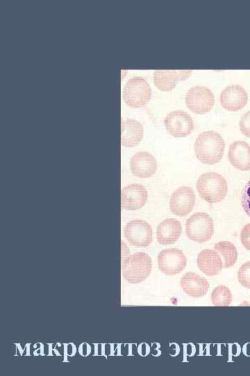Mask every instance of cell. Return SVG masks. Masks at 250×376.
<instances>
[{
  "instance_id": "6da1fadb",
  "label": "cell",
  "mask_w": 250,
  "mask_h": 376,
  "mask_svg": "<svg viewBox=\"0 0 250 376\" xmlns=\"http://www.w3.org/2000/svg\"><path fill=\"white\" fill-rule=\"evenodd\" d=\"M225 142L222 136L212 130L200 133L196 139L194 150L197 159L203 164L212 165L222 158Z\"/></svg>"
},
{
  "instance_id": "7a4b0ae2",
  "label": "cell",
  "mask_w": 250,
  "mask_h": 376,
  "mask_svg": "<svg viewBox=\"0 0 250 376\" xmlns=\"http://www.w3.org/2000/svg\"><path fill=\"white\" fill-rule=\"evenodd\" d=\"M196 187L200 197L209 203L221 202L228 193L226 180L215 172L201 174L197 179Z\"/></svg>"
},
{
  "instance_id": "3957f363",
  "label": "cell",
  "mask_w": 250,
  "mask_h": 376,
  "mask_svg": "<svg viewBox=\"0 0 250 376\" xmlns=\"http://www.w3.org/2000/svg\"><path fill=\"white\" fill-rule=\"evenodd\" d=\"M152 269V260L144 252H136L122 260V274L130 283H139L147 279Z\"/></svg>"
},
{
  "instance_id": "277c9868",
  "label": "cell",
  "mask_w": 250,
  "mask_h": 376,
  "mask_svg": "<svg viewBox=\"0 0 250 376\" xmlns=\"http://www.w3.org/2000/svg\"><path fill=\"white\" fill-rule=\"evenodd\" d=\"M185 233L190 240L200 244L209 241L214 234L212 219L206 212L194 213L187 219Z\"/></svg>"
},
{
  "instance_id": "5b68a950",
  "label": "cell",
  "mask_w": 250,
  "mask_h": 376,
  "mask_svg": "<svg viewBox=\"0 0 250 376\" xmlns=\"http://www.w3.org/2000/svg\"><path fill=\"white\" fill-rule=\"evenodd\" d=\"M151 97V88L146 79L134 77L128 80L123 90L124 102L131 107H141Z\"/></svg>"
},
{
  "instance_id": "8992f818",
  "label": "cell",
  "mask_w": 250,
  "mask_h": 376,
  "mask_svg": "<svg viewBox=\"0 0 250 376\" xmlns=\"http://www.w3.org/2000/svg\"><path fill=\"white\" fill-rule=\"evenodd\" d=\"M215 103L212 91L204 86L190 88L185 95L187 107L195 113H205L211 110Z\"/></svg>"
},
{
  "instance_id": "52a82bcc",
  "label": "cell",
  "mask_w": 250,
  "mask_h": 376,
  "mask_svg": "<svg viewBox=\"0 0 250 376\" xmlns=\"http://www.w3.org/2000/svg\"><path fill=\"white\" fill-rule=\"evenodd\" d=\"M187 259L183 252L177 248H169L158 255V266L161 272L172 276L181 272L186 267Z\"/></svg>"
},
{
  "instance_id": "ba28073f",
  "label": "cell",
  "mask_w": 250,
  "mask_h": 376,
  "mask_svg": "<svg viewBox=\"0 0 250 376\" xmlns=\"http://www.w3.org/2000/svg\"><path fill=\"white\" fill-rule=\"evenodd\" d=\"M124 233L128 242L135 246L145 247L152 242L151 226L144 220L134 219L128 221L124 226Z\"/></svg>"
},
{
  "instance_id": "9c48e42d",
  "label": "cell",
  "mask_w": 250,
  "mask_h": 376,
  "mask_svg": "<svg viewBox=\"0 0 250 376\" xmlns=\"http://www.w3.org/2000/svg\"><path fill=\"white\" fill-rule=\"evenodd\" d=\"M164 125L167 132L174 137L187 136L194 129L192 117L182 110L169 113L164 120Z\"/></svg>"
},
{
  "instance_id": "30bf717a",
  "label": "cell",
  "mask_w": 250,
  "mask_h": 376,
  "mask_svg": "<svg viewBox=\"0 0 250 376\" xmlns=\"http://www.w3.org/2000/svg\"><path fill=\"white\" fill-rule=\"evenodd\" d=\"M195 194L193 189L188 186H182L176 189L169 199V210L175 215L185 217L193 209Z\"/></svg>"
},
{
  "instance_id": "8fae6325",
  "label": "cell",
  "mask_w": 250,
  "mask_h": 376,
  "mask_svg": "<svg viewBox=\"0 0 250 376\" xmlns=\"http://www.w3.org/2000/svg\"><path fill=\"white\" fill-rule=\"evenodd\" d=\"M219 100L224 109L229 111H238L245 107L248 94L242 86L231 84L221 92Z\"/></svg>"
},
{
  "instance_id": "7c38bea8",
  "label": "cell",
  "mask_w": 250,
  "mask_h": 376,
  "mask_svg": "<svg viewBox=\"0 0 250 376\" xmlns=\"http://www.w3.org/2000/svg\"><path fill=\"white\" fill-rule=\"evenodd\" d=\"M148 193L144 186L131 184L122 188L121 191V205L126 210H137L146 203Z\"/></svg>"
},
{
  "instance_id": "4fadbf2b",
  "label": "cell",
  "mask_w": 250,
  "mask_h": 376,
  "mask_svg": "<svg viewBox=\"0 0 250 376\" xmlns=\"http://www.w3.org/2000/svg\"><path fill=\"white\" fill-rule=\"evenodd\" d=\"M131 173L140 178H148L156 171V158L149 152L140 151L134 154L130 160Z\"/></svg>"
},
{
  "instance_id": "5bb4252c",
  "label": "cell",
  "mask_w": 250,
  "mask_h": 376,
  "mask_svg": "<svg viewBox=\"0 0 250 376\" xmlns=\"http://www.w3.org/2000/svg\"><path fill=\"white\" fill-rule=\"evenodd\" d=\"M230 163L241 171H250V146L243 141L233 142L228 149Z\"/></svg>"
},
{
  "instance_id": "9a60e30c",
  "label": "cell",
  "mask_w": 250,
  "mask_h": 376,
  "mask_svg": "<svg viewBox=\"0 0 250 376\" xmlns=\"http://www.w3.org/2000/svg\"><path fill=\"white\" fill-rule=\"evenodd\" d=\"M192 73V70H158L153 72L155 86L163 91L174 89L179 81L185 80Z\"/></svg>"
},
{
  "instance_id": "2e32d148",
  "label": "cell",
  "mask_w": 250,
  "mask_h": 376,
  "mask_svg": "<svg viewBox=\"0 0 250 376\" xmlns=\"http://www.w3.org/2000/svg\"><path fill=\"white\" fill-rule=\"evenodd\" d=\"M199 269L207 276H215L220 273L223 266L222 258L215 249H204L197 256Z\"/></svg>"
},
{
  "instance_id": "e0dca14e",
  "label": "cell",
  "mask_w": 250,
  "mask_h": 376,
  "mask_svg": "<svg viewBox=\"0 0 250 376\" xmlns=\"http://www.w3.org/2000/svg\"><path fill=\"white\" fill-rule=\"evenodd\" d=\"M182 227L180 221L168 218L161 221L156 229V238L160 244L169 245L175 243L181 236Z\"/></svg>"
},
{
  "instance_id": "ac0fdd59",
  "label": "cell",
  "mask_w": 250,
  "mask_h": 376,
  "mask_svg": "<svg viewBox=\"0 0 250 376\" xmlns=\"http://www.w3.org/2000/svg\"><path fill=\"white\" fill-rule=\"evenodd\" d=\"M180 284L183 292L193 297L204 296L209 288V283L204 277L191 272L181 277Z\"/></svg>"
},
{
  "instance_id": "d6986e66",
  "label": "cell",
  "mask_w": 250,
  "mask_h": 376,
  "mask_svg": "<svg viewBox=\"0 0 250 376\" xmlns=\"http://www.w3.org/2000/svg\"><path fill=\"white\" fill-rule=\"evenodd\" d=\"M144 129L142 124L134 119L128 118L122 122L121 144L124 147L137 146L143 138Z\"/></svg>"
},
{
  "instance_id": "ffe728a7",
  "label": "cell",
  "mask_w": 250,
  "mask_h": 376,
  "mask_svg": "<svg viewBox=\"0 0 250 376\" xmlns=\"http://www.w3.org/2000/svg\"><path fill=\"white\" fill-rule=\"evenodd\" d=\"M214 249L222 258L224 268L235 265L238 258V251L235 245L228 241H221L214 245Z\"/></svg>"
},
{
  "instance_id": "44dd1931",
  "label": "cell",
  "mask_w": 250,
  "mask_h": 376,
  "mask_svg": "<svg viewBox=\"0 0 250 376\" xmlns=\"http://www.w3.org/2000/svg\"><path fill=\"white\" fill-rule=\"evenodd\" d=\"M232 299V293L226 285H217L211 293V300L215 306H228L231 304Z\"/></svg>"
},
{
  "instance_id": "7402d4cb",
  "label": "cell",
  "mask_w": 250,
  "mask_h": 376,
  "mask_svg": "<svg viewBox=\"0 0 250 376\" xmlns=\"http://www.w3.org/2000/svg\"><path fill=\"white\" fill-rule=\"evenodd\" d=\"M238 280L244 288L250 289V260L242 265L238 271Z\"/></svg>"
},
{
  "instance_id": "603a6c76",
  "label": "cell",
  "mask_w": 250,
  "mask_h": 376,
  "mask_svg": "<svg viewBox=\"0 0 250 376\" xmlns=\"http://www.w3.org/2000/svg\"><path fill=\"white\" fill-rule=\"evenodd\" d=\"M241 205L244 211L250 217V180L242 189L241 193Z\"/></svg>"
},
{
  "instance_id": "cb8c5ba5",
  "label": "cell",
  "mask_w": 250,
  "mask_h": 376,
  "mask_svg": "<svg viewBox=\"0 0 250 376\" xmlns=\"http://www.w3.org/2000/svg\"><path fill=\"white\" fill-rule=\"evenodd\" d=\"M239 126L242 134L250 138V111H247L242 115Z\"/></svg>"
},
{
  "instance_id": "d4e9b609",
  "label": "cell",
  "mask_w": 250,
  "mask_h": 376,
  "mask_svg": "<svg viewBox=\"0 0 250 376\" xmlns=\"http://www.w3.org/2000/svg\"><path fill=\"white\" fill-rule=\"evenodd\" d=\"M240 240L243 246L250 251V223L245 225L242 229Z\"/></svg>"
}]
</instances>
